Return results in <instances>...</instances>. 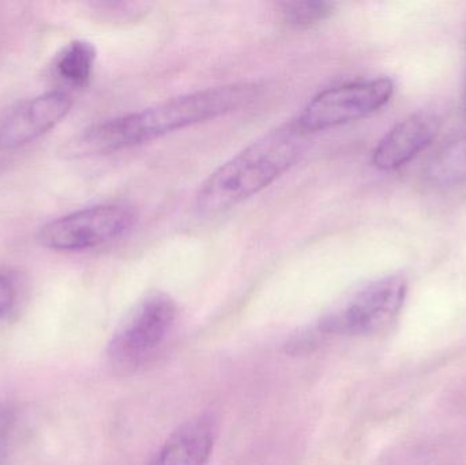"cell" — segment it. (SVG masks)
<instances>
[{
  "label": "cell",
  "mask_w": 466,
  "mask_h": 465,
  "mask_svg": "<svg viewBox=\"0 0 466 465\" xmlns=\"http://www.w3.org/2000/svg\"><path fill=\"white\" fill-rule=\"evenodd\" d=\"M258 92L259 87L252 82H235L168 98L86 128L66 145L63 155L81 157L147 144L175 131L232 114L251 104Z\"/></svg>",
  "instance_id": "6da1fadb"
},
{
  "label": "cell",
  "mask_w": 466,
  "mask_h": 465,
  "mask_svg": "<svg viewBox=\"0 0 466 465\" xmlns=\"http://www.w3.org/2000/svg\"><path fill=\"white\" fill-rule=\"evenodd\" d=\"M306 138L295 120L260 136L202 183L196 196L197 210L218 215L257 196L300 160Z\"/></svg>",
  "instance_id": "7a4b0ae2"
},
{
  "label": "cell",
  "mask_w": 466,
  "mask_h": 465,
  "mask_svg": "<svg viewBox=\"0 0 466 465\" xmlns=\"http://www.w3.org/2000/svg\"><path fill=\"white\" fill-rule=\"evenodd\" d=\"M177 308L168 294L149 292L123 319L108 347L109 363L117 373H133L163 347L177 321Z\"/></svg>",
  "instance_id": "3957f363"
},
{
  "label": "cell",
  "mask_w": 466,
  "mask_h": 465,
  "mask_svg": "<svg viewBox=\"0 0 466 465\" xmlns=\"http://www.w3.org/2000/svg\"><path fill=\"white\" fill-rule=\"evenodd\" d=\"M407 281L388 276L361 287L318 325L319 336H364L388 327L404 305Z\"/></svg>",
  "instance_id": "277c9868"
},
{
  "label": "cell",
  "mask_w": 466,
  "mask_h": 465,
  "mask_svg": "<svg viewBox=\"0 0 466 465\" xmlns=\"http://www.w3.org/2000/svg\"><path fill=\"white\" fill-rule=\"evenodd\" d=\"M137 218L136 210L128 205H95L44 224L37 240L48 250H90L125 237L136 226Z\"/></svg>",
  "instance_id": "5b68a950"
},
{
  "label": "cell",
  "mask_w": 466,
  "mask_h": 465,
  "mask_svg": "<svg viewBox=\"0 0 466 465\" xmlns=\"http://www.w3.org/2000/svg\"><path fill=\"white\" fill-rule=\"evenodd\" d=\"M394 85L389 78L350 82L318 93L301 109L296 125L309 136L363 119L390 101Z\"/></svg>",
  "instance_id": "8992f818"
},
{
  "label": "cell",
  "mask_w": 466,
  "mask_h": 465,
  "mask_svg": "<svg viewBox=\"0 0 466 465\" xmlns=\"http://www.w3.org/2000/svg\"><path fill=\"white\" fill-rule=\"evenodd\" d=\"M73 106L68 93L52 92L16 104L0 116V155L35 141L59 125Z\"/></svg>",
  "instance_id": "52a82bcc"
},
{
  "label": "cell",
  "mask_w": 466,
  "mask_h": 465,
  "mask_svg": "<svg viewBox=\"0 0 466 465\" xmlns=\"http://www.w3.org/2000/svg\"><path fill=\"white\" fill-rule=\"evenodd\" d=\"M441 128V119L430 111L416 112L394 126L375 147L372 161L380 171H394L426 149Z\"/></svg>",
  "instance_id": "ba28073f"
},
{
  "label": "cell",
  "mask_w": 466,
  "mask_h": 465,
  "mask_svg": "<svg viewBox=\"0 0 466 465\" xmlns=\"http://www.w3.org/2000/svg\"><path fill=\"white\" fill-rule=\"evenodd\" d=\"M218 422L212 415H198L183 423L161 448L155 465H205L212 456Z\"/></svg>",
  "instance_id": "9c48e42d"
},
{
  "label": "cell",
  "mask_w": 466,
  "mask_h": 465,
  "mask_svg": "<svg viewBox=\"0 0 466 465\" xmlns=\"http://www.w3.org/2000/svg\"><path fill=\"white\" fill-rule=\"evenodd\" d=\"M424 177L435 188H453L466 183V133L443 141L430 156Z\"/></svg>",
  "instance_id": "30bf717a"
},
{
  "label": "cell",
  "mask_w": 466,
  "mask_h": 465,
  "mask_svg": "<svg viewBox=\"0 0 466 465\" xmlns=\"http://www.w3.org/2000/svg\"><path fill=\"white\" fill-rule=\"evenodd\" d=\"M97 49L86 40H73L63 46L55 59L57 76L71 86L82 87L92 78Z\"/></svg>",
  "instance_id": "8fae6325"
},
{
  "label": "cell",
  "mask_w": 466,
  "mask_h": 465,
  "mask_svg": "<svg viewBox=\"0 0 466 465\" xmlns=\"http://www.w3.org/2000/svg\"><path fill=\"white\" fill-rule=\"evenodd\" d=\"M282 21L295 29H306L322 24L333 15L336 3L323 0L306 2H282L279 5Z\"/></svg>",
  "instance_id": "7c38bea8"
},
{
  "label": "cell",
  "mask_w": 466,
  "mask_h": 465,
  "mask_svg": "<svg viewBox=\"0 0 466 465\" xmlns=\"http://www.w3.org/2000/svg\"><path fill=\"white\" fill-rule=\"evenodd\" d=\"M15 420V411L10 406L2 404L0 406V465L7 463Z\"/></svg>",
  "instance_id": "4fadbf2b"
},
{
  "label": "cell",
  "mask_w": 466,
  "mask_h": 465,
  "mask_svg": "<svg viewBox=\"0 0 466 465\" xmlns=\"http://www.w3.org/2000/svg\"><path fill=\"white\" fill-rule=\"evenodd\" d=\"M16 289L8 276L0 275V318L10 313L15 305Z\"/></svg>",
  "instance_id": "5bb4252c"
},
{
  "label": "cell",
  "mask_w": 466,
  "mask_h": 465,
  "mask_svg": "<svg viewBox=\"0 0 466 465\" xmlns=\"http://www.w3.org/2000/svg\"><path fill=\"white\" fill-rule=\"evenodd\" d=\"M462 111H464V114L466 116V84H465V89H464V96H462Z\"/></svg>",
  "instance_id": "9a60e30c"
}]
</instances>
